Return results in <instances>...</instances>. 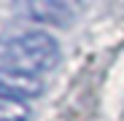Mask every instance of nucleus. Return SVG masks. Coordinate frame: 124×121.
<instances>
[{
  "label": "nucleus",
  "instance_id": "nucleus-2",
  "mask_svg": "<svg viewBox=\"0 0 124 121\" xmlns=\"http://www.w3.org/2000/svg\"><path fill=\"white\" fill-rule=\"evenodd\" d=\"M40 92H43V81H40L38 75L0 67V97L27 102V100H35Z\"/></svg>",
  "mask_w": 124,
  "mask_h": 121
},
{
  "label": "nucleus",
  "instance_id": "nucleus-3",
  "mask_svg": "<svg viewBox=\"0 0 124 121\" xmlns=\"http://www.w3.org/2000/svg\"><path fill=\"white\" fill-rule=\"evenodd\" d=\"M16 11H24L27 19H35V22H46V24H59L65 27L70 24L76 14L73 6L68 3H54V0H32V3H14Z\"/></svg>",
  "mask_w": 124,
  "mask_h": 121
},
{
  "label": "nucleus",
  "instance_id": "nucleus-4",
  "mask_svg": "<svg viewBox=\"0 0 124 121\" xmlns=\"http://www.w3.org/2000/svg\"><path fill=\"white\" fill-rule=\"evenodd\" d=\"M0 121H30V108H27V102L0 97Z\"/></svg>",
  "mask_w": 124,
  "mask_h": 121
},
{
  "label": "nucleus",
  "instance_id": "nucleus-1",
  "mask_svg": "<svg viewBox=\"0 0 124 121\" xmlns=\"http://www.w3.org/2000/svg\"><path fill=\"white\" fill-rule=\"evenodd\" d=\"M59 59V46L49 32H22L0 46V67L38 75Z\"/></svg>",
  "mask_w": 124,
  "mask_h": 121
}]
</instances>
